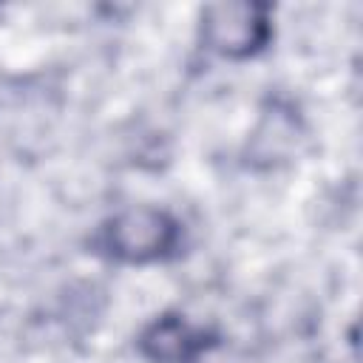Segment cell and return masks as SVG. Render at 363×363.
I'll list each match as a JSON object with an SVG mask.
<instances>
[{
    "label": "cell",
    "mask_w": 363,
    "mask_h": 363,
    "mask_svg": "<svg viewBox=\"0 0 363 363\" xmlns=\"http://www.w3.org/2000/svg\"><path fill=\"white\" fill-rule=\"evenodd\" d=\"M182 244V224L159 207H128L99 227L96 250L119 264H156Z\"/></svg>",
    "instance_id": "obj_1"
},
{
    "label": "cell",
    "mask_w": 363,
    "mask_h": 363,
    "mask_svg": "<svg viewBox=\"0 0 363 363\" xmlns=\"http://www.w3.org/2000/svg\"><path fill=\"white\" fill-rule=\"evenodd\" d=\"M272 40V17L264 3H210L201 11V43L224 60H250Z\"/></svg>",
    "instance_id": "obj_2"
},
{
    "label": "cell",
    "mask_w": 363,
    "mask_h": 363,
    "mask_svg": "<svg viewBox=\"0 0 363 363\" xmlns=\"http://www.w3.org/2000/svg\"><path fill=\"white\" fill-rule=\"evenodd\" d=\"M218 346L213 329L190 323L179 312L156 315L136 337V349L150 363H196L201 354Z\"/></svg>",
    "instance_id": "obj_3"
}]
</instances>
